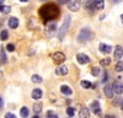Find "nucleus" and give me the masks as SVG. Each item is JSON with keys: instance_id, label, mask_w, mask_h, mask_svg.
Listing matches in <instances>:
<instances>
[{"instance_id": "1", "label": "nucleus", "mask_w": 123, "mask_h": 118, "mask_svg": "<svg viewBox=\"0 0 123 118\" xmlns=\"http://www.w3.org/2000/svg\"><path fill=\"white\" fill-rule=\"evenodd\" d=\"M39 16L46 22L52 21V20H55L59 16V9L55 4H52V3L46 4L39 9Z\"/></svg>"}, {"instance_id": "2", "label": "nucleus", "mask_w": 123, "mask_h": 118, "mask_svg": "<svg viewBox=\"0 0 123 118\" xmlns=\"http://www.w3.org/2000/svg\"><path fill=\"white\" fill-rule=\"evenodd\" d=\"M70 20H71V17L70 16H67L65 20H64V22H63V25H62V27L59 28V31H58V38L60 39V41H63L64 37H65V33H67L68 28H69V25H70Z\"/></svg>"}, {"instance_id": "3", "label": "nucleus", "mask_w": 123, "mask_h": 118, "mask_svg": "<svg viewBox=\"0 0 123 118\" xmlns=\"http://www.w3.org/2000/svg\"><path fill=\"white\" fill-rule=\"evenodd\" d=\"M91 38H92V32L89 28H83L80 31V33L78 35V41L81 43H85V42L90 41Z\"/></svg>"}, {"instance_id": "4", "label": "nucleus", "mask_w": 123, "mask_h": 118, "mask_svg": "<svg viewBox=\"0 0 123 118\" xmlns=\"http://www.w3.org/2000/svg\"><path fill=\"white\" fill-rule=\"evenodd\" d=\"M55 33H57V24L52 20V22L47 25V28H46V35H47L48 37H53Z\"/></svg>"}, {"instance_id": "5", "label": "nucleus", "mask_w": 123, "mask_h": 118, "mask_svg": "<svg viewBox=\"0 0 123 118\" xmlns=\"http://www.w3.org/2000/svg\"><path fill=\"white\" fill-rule=\"evenodd\" d=\"M68 6L70 11H78L81 6V0H71Z\"/></svg>"}, {"instance_id": "6", "label": "nucleus", "mask_w": 123, "mask_h": 118, "mask_svg": "<svg viewBox=\"0 0 123 118\" xmlns=\"http://www.w3.org/2000/svg\"><path fill=\"white\" fill-rule=\"evenodd\" d=\"M52 58H53V60H54L57 64H62V63L65 60V55H64V53H62V52L54 53V54L52 55Z\"/></svg>"}, {"instance_id": "7", "label": "nucleus", "mask_w": 123, "mask_h": 118, "mask_svg": "<svg viewBox=\"0 0 123 118\" xmlns=\"http://www.w3.org/2000/svg\"><path fill=\"white\" fill-rule=\"evenodd\" d=\"M76 60L80 63V64H87V63H90V60L91 59L89 58V55H86V54H78L76 55Z\"/></svg>"}, {"instance_id": "8", "label": "nucleus", "mask_w": 123, "mask_h": 118, "mask_svg": "<svg viewBox=\"0 0 123 118\" xmlns=\"http://www.w3.org/2000/svg\"><path fill=\"white\" fill-rule=\"evenodd\" d=\"M112 90H113V94H116V95H122L123 94V85L121 83H115L112 85Z\"/></svg>"}, {"instance_id": "9", "label": "nucleus", "mask_w": 123, "mask_h": 118, "mask_svg": "<svg viewBox=\"0 0 123 118\" xmlns=\"http://www.w3.org/2000/svg\"><path fill=\"white\" fill-rule=\"evenodd\" d=\"M91 111L92 112H94L95 114H101V107H100V103H98V101H94V102H92L91 103Z\"/></svg>"}, {"instance_id": "10", "label": "nucleus", "mask_w": 123, "mask_h": 118, "mask_svg": "<svg viewBox=\"0 0 123 118\" xmlns=\"http://www.w3.org/2000/svg\"><path fill=\"white\" fill-rule=\"evenodd\" d=\"M98 48H100V52L104 53V54H108V53H111V51H112V47L108 46V44H105V43H101V44L98 46Z\"/></svg>"}, {"instance_id": "11", "label": "nucleus", "mask_w": 123, "mask_h": 118, "mask_svg": "<svg viewBox=\"0 0 123 118\" xmlns=\"http://www.w3.org/2000/svg\"><path fill=\"white\" fill-rule=\"evenodd\" d=\"M42 90H39V88H35L31 94V97L33 98V100H39V98H42Z\"/></svg>"}, {"instance_id": "12", "label": "nucleus", "mask_w": 123, "mask_h": 118, "mask_svg": "<svg viewBox=\"0 0 123 118\" xmlns=\"http://www.w3.org/2000/svg\"><path fill=\"white\" fill-rule=\"evenodd\" d=\"M113 55H115V58L117 59V60H119V59L123 57V48H122L121 46H117V47H116Z\"/></svg>"}, {"instance_id": "13", "label": "nucleus", "mask_w": 123, "mask_h": 118, "mask_svg": "<svg viewBox=\"0 0 123 118\" xmlns=\"http://www.w3.org/2000/svg\"><path fill=\"white\" fill-rule=\"evenodd\" d=\"M104 92H105V95H106L108 98L113 97V90H112V86H111V85H106V86L104 87Z\"/></svg>"}, {"instance_id": "14", "label": "nucleus", "mask_w": 123, "mask_h": 118, "mask_svg": "<svg viewBox=\"0 0 123 118\" xmlns=\"http://www.w3.org/2000/svg\"><path fill=\"white\" fill-rule=\"evenodd\" d=\"M55 74L57 75H67L68 74V68L65 65H62L59 68L55 69Z\"/></svg>"}, {"instance_id": "15", "label": "nucleus", "mask_w": 123, "mask_h": 118, "mask_svg": "<svg viewBox=\"0 0 123 118\" xmlns=\"http://www.w3.org/2000/svg\"><path fill=\"white\" fill-rule=\"evenodd\" d=\"M60 92L63 94V95H67V96H70L71 94H73L71 88H70L68 85H63V86H60Z\"/></svg>"}, {"instance_id": "16", "label": "nucleus", "mask_w": 123, "mask_h": 118, "mask_svg": "<svg viewBox=\"0 0 123 118\" xmlns=\"http://www.w3.org/2000/svg\"><path fill=\"white\" fill-rule=\"evenodd\" d=\"M85 9L89 10V11H94L95 9V0H87L86 4H85Z\"/></svg>"}, {"instance_id": "17", "label": "nucleus", "mask_w": 123, "mask_h": 118, "mask_svg": "<svg viewBox=\"0 0 123 118\" xmlns=\"http://www.w3.org/2000/svg\"><path fill=\"white\" fill-rule=\"evenodd\" d=\"M17 26H18V18L11 17L9 20V27L10 28H17Z\"/></svg>"}, {"instance_id": "18", "label": "nucleus", "mask_w": 123, "mask_h": 118, "mask_svg": "<svg viewBox=\"0 0 123 118\" xmlns=\"http://www.w3.org/2000/svg\"><path fill=\"white\" fill-rule=\"evenodd\" d=\"M79 116H80L81 118H86V117H89V116H90L89 108H87V107H83V108H81V111H80V113H79Z\"/></svg>"}, {"instance_id": "19", "label": "nucleus", "mask_w": 123, "mask_h": 118, "mask_svg": "<svg viewBox=\"0 0 123 118\" xmlns=\"http://www.w3.org/2000/svg\"><path fill=\"white\" fill-rule=\"evenodd\" d=\"M6 62H7V57L5 54V51L1 49V51H0V64H5Z\"/></svg>"}, {"instance_id": "20", "label": "nucleus", "mask_w": 123, "mask_h": 118, "mask_svg": "<svg viewBox=\"0 0 123 118\" xmlns=\"http://www.w3.org/2000/svg\"><path fill=\"white\" fill-rule=\"evenodd\" d=\"M104 3H105V0H95V9L101 11L104 9Z\"/></svg>"}, {"instance_id": "21", "label": "nucleus", "mask_w": 123, "mask_h": 118, "mask_svg": "<svg viewBox=\"0 0 123 118\" xmlns=\"http://www.w3.org/2000/svg\"><path fill=\"white\" fill-rule=\"evenodd\" d=\"M10 10H11L10 6H4L3 4H0V12L1 14H7V12H10Z\"/></svg>"}, {"instance_id": "22", "label": "nucleus", "mask_w": 123, "mask_h": 118, "mask_svg": "<svg viewBox=\"0 0 123 118\" xmlns=\"http://www.w3.org/2000/svg\"><path fill=\"white\" fill-rule=\"evenodd\" d=\"M28 113H30V111H28L27 107H22L21 110H20V114H21V117H28Z\"/></svg>"}, {"instance_id": "23", "label": "nucleus", "mask_w": 123, "mask_h": 118, "mask_svg": "<svg viewBox=\"0 0 123 118\" xmlns=\"http://www.w3.org/2000/svg\"><path fill=\"white\" fill-rule=\"evenodd\" d=\"M33 111H35L36 114H38L41 111H42V105H41V103H35L33 105Z\"/></svg>"}, {"instance_id": "24", "label": "nucleus", "mask_w": 123, "mask_h": 118, "mask_svg": "<svg viewBox=\"0 0 123 118\" xmlns=\"http://www.w3.org/2000/svg\"><path fill=\"white\" fill-rule=\"evenodd\" d=\"M31 80H32V83H35V84H41L42 83V77H41L39 75H33Z\"/></svg>"}, {"instance_id": "25", "label": "nucleus", "mask_w": 123, "mask_h": 118, "mask_svg": "<svg viewBox=\"0 0 123 118\" xmlns=\"http://www.w3.org/2000/svg\"><path fill=\"white\" fill-rule=\"evenodd\" d=\"M80 85L83 86L84 88H91V86H92V84L90 81H87V80H83V81L80 83Z\"/></svg>"}, {"instance_id": "26", "label": "nucleus", "mask_w": 123, "mask_h": 118, "mask_svg": "<svg viewBox=\"0 0 123 118\" xmlns=\"http://www.w3.org/2000/svg\"><path fill=\"white\" fill-rule=\"evenodd\" d=\"M7 37H9V33H7V31H6V30L1 31V33H0V39H1V41H6V39H7Z\"/></svg>"}, {"instance_id": "27", "label": "nucleus", "mask_w": 123, "mask_h": 118, "mask_svg": "<svg viewBox=\"0 0 123 118\" xmlns=\"http://www.w3.org/2000/svg\"><path fill=\"white\" fill-rule=\"evenodd\" d=\"M91 74H92V76H98V74H100V68L94 66V68L91 69Z\"/></svg>"}, {"instance_id": "28", "label": "nucleus", "mask_w": 123, "mask_h": 118, "mask_svg": "<svg viewBox=\"0 0 123 118\" xmlns=\"http://www.w3.org/2000/svg\"><path fill=\"white\" fill-rule=\"evenodd\" d=\"M67 114L69 116V117H74V114H75V110L73 107H68L67 108Z\"/></svg>"}, {"instance_id": "29", "label": "nucleus", "mask_w": 123, "mask_h": 118, "mask_svg": "<svg viewBox=\"0 0 123 118\" xmlns=\"http://www.w3.org/2000/svg\"><path fill=\"white\" fill-rule=\"evenodd\" d=\"M110 63H111V59L110 58H105V59H102V60L100 62V64L102 66H107V65H110Z\"/></svg>"}, {"instance_id": "30", "label": "nucleus", "mask_w": 123, "mask_h": 118, "mask_svg": "<svg viewBox=\"0 0 123 118\" xmlns=\"http://www.w3.org/2000/svg\"><path fill=\"white\" fill-rule=\"evenodd\" d=\"M46 117H48V118H57V117H58V114H57L55 112H53V111H47Z\"/></svg>"}, {"instance_id": "31", "label": "nucleus", "mask_w": 123, "mask_h": 118, "mask_svg": "<svg viewBox=\"0 0 123 118\" xmlns=\"http://www.w3.org/2000/svg\"><path fill=\"white\" fill-rule=\"evenodd\" d=\"M116 71H118V73H121V71H123V62H118L117 64H116Z\"/></svg>"}, {"instance_id": "32", "label": "nucleus", "mask_w": 123, "mask_h": 118, "mask_svg": "<svg viewBox=\"0 0 123 118\" xmlns=\"http://www.w3.org/2000/svg\"><path fill=\"white\" fill-rule=\"evenodd\" d=\"M6 49H7V52H14L15 51V46L14 44H7L6 46Z\"/></svg>"}, {"instance_id": "33", "label": "nucleus", "mask_w": 123, "mask_h": 118, "mask_svg": "<svg viewBox=\"0 0 123 118\" xmlns=\"http://www.w3.org/2000/svg\"><path fill=\"white\" fill-rule=\"evenodd\" d=\"M107 76H108V74H107V71H105L104 73V79H102V83H106L107 81V79H108Z\"/></svg>"}, {"instance_id": "34", "label": "nucleus", "mask_w": 123, "mask_h": 118, "mask_svg": "<svg viewBox=\"0 0 123 118\" xmlns=\"http://www.w3.org/2000/svg\"><path fill=\"white\" fill-rule=\"evenodd\" d=\"M58 1V4H60V5H64V4H67L69 0H57Z\"/></svg>"}, {"instance_id": "35", "label": "nucleus", "mask_w": 123, "mask_h": 118, "mask_svg": "<svg viewBox=\"0 0 123 118\" xmlns=\"http://www.w3.org/2000/svg\"><path fill=\"white\" fill-rule=\"evenodd\" d=\"M5 117H6V118H15V114H12V113H6Z\"/></svg>"}, {"instance_id": "36", "label": "nucleus", "mask_w": 123, "mask_h": 118, "mask_svg": "<svg viewBox=\"0 0 123 118\" xmlns=\"http://www.w3.org/2000/svg\"><path fill=\"white\" fill-rule=\"evenodd\" d=\"M3 107H4V101H3V98L0 97V110H1Z\"/></svg>"}, {"instance_id": "37", "label": "nucleus", "mask_w": 123, "mask_h": 118, "mask_svg": "<svg viewBox=\"0 0 123 118\" xmlns=\"http://www.w3.org/2000/svg\"><path fill=\"white\" fill-rule=\"evenodd\" d=\"M112 1H113V3H121L122 0H112Z\"/></svg>"}, {"instance_id": "38", "label": "nucleus", "mask_w": 123, "mask_h": 118, "mask_svg": "<svg viewBox=\"0 0 123 118\" xmlns=\"http://www.w3.org/2000/svg\"><path fill=\"white\" fill-rule=\"evenodd\" d=\"M121 21H122V24H123V14L121 15Z\"/></svg>"}, {"instance_id": "39", "label": "nucleus", "mask_w": 123, "mask_h": 118, "mask_svg": "<svg viewBox=\"0 0 123 118\" xmlns=\"http://www.w3.org/2000/svg\"><path fill=\"white\" fill-rule=\"evenodd\" d=\"M121 108H122V111H123V100H122V103H121Z\"/></svg>"}, {"instance_id": "40", "label": "nucleus", "mask_w": 123, "mask_h": 118, "mask_svg": "<svg viewBox=\"0 0 123 118\" xmlns=\"http://www.w3.org/2000/svg\"><path fill=\"white\" fill-rule=\"evenodd\" d=\"M20 1H22V3H27L28 0H20Z\"/></svg>"}, {"instance_id": "41", "label": "nucleus", "mask_w": 123, "mask_h": 118, "mask_svg": "<svg viewBox=\"0 0 123 118\" xmlns=\"http://www.w3.org/2000/svg\"><path fill=\"white\" fill-rule=\"evenodd\" d=\"M0 4H4V0H0Z\"/></svg>"}]
</instances>
